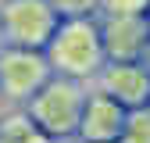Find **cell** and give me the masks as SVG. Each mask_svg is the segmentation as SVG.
I'll return each instance as SVG.
<instances>
[{
    "label": "cell",
    "mask_w": 150,
    "mask_h": 143,
    "mask_svg": "<svg viewBox=\"0 0 150 143\" xmlns=\"http://www.w3.org/2000/svg\"><path fill=\"white\" fill-rule=\"evenodd\" d=\"M43 54L54 75H68V79H93L107 61L100 43V25L93 18H61Z\"/></svg>",
    "instance_id": "cell-1"
},
{
    "label": "cell",
    "mask_w": 150,
    "mask_h": 143,
    "mask_svg": "<svg viewBox=\"0 0 150 143\" xmlns=\"http://www.w3.org/2000/svg\"><path fill=\"white\" fill-rule=\"evenodd\" d=\"M86 97L89 93H86L82 79L50 75L47 86L29 100V118L43 129L47 139H71V136H79Z\"/></svg>",
    "instance_id": "cell-2"
},
{
    "label": "cell",
    "mask_w": 150,
    "mask_h": 143,
    "mask_svg": "<svg viewBox=\"0 0 150 143\" xmlns=\"http://www.w3.org/2000/svg\"><path fill=\"white\" fill-rule=\"evenodd\" d=\"M61 18L47 0H0V29L4 47L47 50L50 36L57 32Z\"/></svg>",
    "instance_id": "cell-3"
},
{
    "label": "cell",
    "mask_w": 150,
    "mask_h": 143,
    "mask_svg": "<svg viewBox=\"0 0 150 143\" xmlns=\"http://www.w3.org/2000/svg\"><path fill=\"white\" fill-rule=\"evenodd\" d=\"M54 75V68L47 61L43 50H25V47H4L0 50V93L11 100H32L47 79Z\"/></svg>",
    "instance_id": "cell-4"
},
{
    "label": "cell",
    "mask_w": 150,
    "mask_h": 143,
    "mask_svg": "<svg viewBox=\"0 0 150 143\" xmlns=\"http://www.w3.org/2000/svg\"><path fill=\"white\" fill-rule=\"evenodd\" d=\"M97 25L107 61H139L143 47L150 43L146 14H100Z\"/></svg>",
    "instance_id": "cell-5"
},
{
    "label": "cell",
    "mask_w": 150,
    "mask_h": 143,
    "mask_svg": "<svg viewBox=\"0 0 150 143\" xmlns=\"http://www.w3.org/2000/svg\"><path fill=\"white\" fill-rule=\"evenodd\" d=\"M97 82L100 93L118 100L125 111L150 107V75L139 61H104V68L97 72Z\"/></svg>",
    "instance_id": "cell-6"
},
{
    "label": "cell",
    "mask_w": 150,
    "mask_h": 143,
    "mask_svg": "<svg viewBox=\"0 0 150 143\" xmlns=\"http://www.w3.org/2000/svg\"><path fill=\"white\" fill-rule=\"evenodd\" d=\"M129 111L111 100L107 93H89L82 107V122H79V139L82 143H118L125 132Z\"/></svg>",
    "instance_id": "cell-7"
},
{
    "label": "cell",
    "mask_w": 150,
    "mask_h": 143,
    "mask_svg": "<svg viewBox=\"0 0 150 143\" xmlns=\"http://www.w3.org/2000/svg\"><path fill=\"white\" fill-rule=\"evenodd\" d=\"M0 143H54L43 136V129L25 115H7V118H0Z\"/></svg>",
    "instance_id": "cell-8"
},
{
    "label": "cell",
    "mask_w": 150,
    "mask_h": 143,
    "mask_svg": "<svg viewBox=\"0 0 150 143\" xmlns=\"http://www.w3.org/2000/svg\"><path fill=\"white\" fill-rule=\"evenodd\" d=\"M118 143H150V107H139V111H129L125 132Z\"/></svg>",
    "instance_id": "cell-9"
},
{
    "label": "cell",
    "mask_w": 150,
    "mask_h": 143,
    "mask_svg": "<svg viewBox=\"0 0 150 143\" xmlns=\"http://www.w3.org/2000/svg\"><path fill=\"white\" fill-rule=\"evenodd\" d=\"M57 18H93L100 11V0H47Z\"/></svg>",
    "instance_id": "cell-10"
},
{
    "label": "cell",
    "mask_w": 150,
    "mask_h": 143,
    "mask_svg": "<svg viewBox=\"0 0 150 143\" xmlns=\"http://www.w3.org/2000/svg\"><path fill=\"white\" fill-rule=\"evenodd\" d=\"M150 0H100V14H146Z\"/></svg>",
    "instance_id": "cell-11"
},
{
    "label": "cell",
    "mask_w": 150,
    "mask_h": 143,
    "mask_svg": "<svg viewBox=\"0 0 150 143\" xmlns=\"http://www.w3.org/2000/svg\"><path fill=\"white\" fill-rule=\"evenodd\" d=\"M139 64L146 68V75H150V43H146V47H143V54H139Z\"/></svg>",
    "instance_id": "cell-12"
},
{
    "label": "cell",
    "mask_w": 150,
    "mask_h": 143,
    "mask_svg": "<svg viewBox=\"0 0 150 143\" xmlns=\"http://www.w3.org/2000/svg\"><path fill=\"white\" fill-rule=\"evenodd\" d=\"M0 50H4V29H0Z\"/></svg>",
    "instance_id": "cell-13"
},
{
    "label": "cell",
    "mask_w": 150,
    "mask_h": 143,
    "mask_svg": "<svg viewBox=\"0 0 150 143\" xmlns=\"http://www.w3.org/2000/svg\"><path fill=\"white\" fill-rule=\"evenodd\" d=\"M146 22H150V11H146Z\"/></svg>",
    "instance_id": "cell-14"
}]
</instances>
